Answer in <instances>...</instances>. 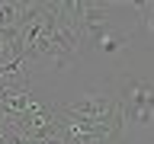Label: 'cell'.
<instances>
[{
  "mask_svg": "<svg viewBox=\"0 0 154 144\" xmlns=\"http://www.w3.org/2000/svg\"><path fill=\"white\" fill-rule=\"evenodd\" d=\"M116 99H119V115H122V131L128 134H148L151 131V118H154V103H151V70L141 67V70H128V74L119 77V90H116Z\"/></svg>",
  "mask_w": 154,
  "mask_h": 144,
  "instance_id": "cell-1",
  "label": "cell"
},
{
  "mask_svg": "<svg viewBox=\"0 0 154 144\" xmlns=\"http://www.w3.org/2000/svg\"><path fill=\"white\" fill-rule=\"evenodd\" d=\"M58 106L67 115L84 118L90 125H122L119 99H116V93H106V90H90V93H80L74 99H64V103L58 99Z\"/></svg>",
  "mask_w": 154,
  "mask_h": 144,
  "instance_id": "cell-2",
  "label": "cell"
}]
</instances>
